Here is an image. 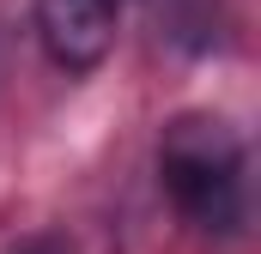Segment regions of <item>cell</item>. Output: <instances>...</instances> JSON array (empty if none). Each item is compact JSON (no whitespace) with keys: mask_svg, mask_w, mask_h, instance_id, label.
<instances>
[{"mask_svg":"<svg viewBox=\"0 0 261 254\" xmlns=\"http://www.w3.org/2000/svg\"><path fill=\"white\" fill-rule=\"evenodd\" d=\"M158 176L195 230L206 236L243 230V139L219 115H176L164 127Z\"/></svg>","mask_w":261,"mask_h":254,"instance_id":"obj_1","label":"cell"},{"mask_svg":"<svg viewBox=\"0 0 261 254\" xmlns=\"http://www.w3.org/2000/svg\"><path fill=\"white\" fill-rule=\"evenodd\" d=\"M122 0H37V43L67 73H91L116 49Z\"/></svg>","mask_w":261,"mask_h":254,"instance_id":"obj_2","label":"cell"},{"mask_svg":"<svg viewBox=\"0 0 261 254\" xmlns=\"http://www.w3.org/2000/svg\"><path fill=\"white\" fill-rule=\"evenodd\" d=\"M12 254H79L67 236H31V242H18Z\"/></svg>","mask_w":261,"mask_h":254,"instance_id":"obj_3","label":"cell"}]
</instances>
